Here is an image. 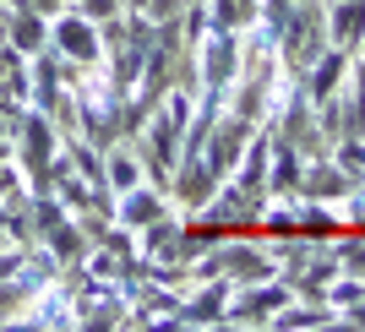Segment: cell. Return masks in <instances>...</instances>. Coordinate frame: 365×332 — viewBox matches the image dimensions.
I'll list each match as a JSON object with an SVG mask.
<instances>
[{
  "mask_svg": "<svg viewBox=\"0 0 365 332\" xmlns=\"http://www.w3.org/2000/svg\"><path fill=\"white\" fill-rule=\"evenodd\" d=\"M289 300H294V289L284 284V278L240 284L235 294H229V305H224V321H218V327H267V321H273V311H284Z\"/></svg>",
  "mask_w": 365,
  "mask_h": 332,
  "instance_id": "obj_1",
  "label": "cell"
},
{
  "mask_svg": "<svg viewBox=\"0 0 365 332\" xmlns=\"http://www.w3.org/2000/svg\"><path fill=\"white\" fill-rule=\"evenodd\" d=\"M49 49L61 55V61H71V66H98L104 61V38H98V22L93 16H82L71 6V11H55L49 16Z\"/></svg>",
  "mask_w": 365,
  "mask_h": 332,
  "instance_id": "obj_2",
  "label": "cell"
},
{
  "mask_svg": "<svg viewBox=\"0 0 365 332\" xmlns=\"http://www.w3.org/2000/svg\"><path fill=\"white\" fill-rule=\"evenodd\" d=\"M354 180H360V175H349L333 152H317V158L305 164V175H300V197L305 202H333V207H338V202L349 197Z\"/></svg>",
  "mask_w": 365,
  "mask_h": 332,
  "instance_id": "obj_3",
  "label": "cell"
},
{
  "mask_svg": "<svg viewBox=\"0 0 365 332\" xmlns=\"http://www.w3.org/2000/svg\"><path fill=\"white\" fill-rule=\"evenodd\" d=\"M349 61H354L349 49H333V44H327V49L317 55V61L305 66V76H300L305 98H311V104H322V98H333V93L344 88V76H349Z\"/></svg>",
  "mask_w": 365,
  "mask_h": 332,
  "instance_id": "obj_4",
  "label": "cell"
},
{
  "mask_svg": "<svg viewBox=\"0 0 365 332\" xmlns=\"http://www.w3.org/2000/svg\"><path fill=\"white\" fill-rule=\"evenodd\" d=\"M164 212H169V197H164V185H153V180L115 197V224H125V229H142L153 218H164Z\"/></svg>",
  "mask_w": 365,
  "mask_h": 332,
  "instance_id": "obj_5",
  "label": "cell"
},
{
  "mask_svg": "<svg viewBox=\"0 0 365 332\" xmlns=\"http://www.w3.org/2000/svg\"><path fill=\"white\" fill-rule=\"evenodd\" d=\"M327 44L360 55V44H365V0H327Z\"/></svg>",
  "mask_w": 365,
  "mask_h": 332,
  "instance_id": "obj_6",
  "label": "cell"
},
{
  "mask_svg": "<svg viewBox=\"0 0 365 332\" xmlns=\"http://www.w3.org/2000/svg\"><path fill=\"white\" fill-rule=\"evenodd\" d=\"M267 158H273V131H257L251 142H245V152H240V175H229V180L240 185L245 197H267Z\"/></svg>",
  "mask_w": 365,
  "mask_h": 332,
  "instance_id": "obj_7",
  "label": "cell"
},
{
  "mask_svg": "<svg viewBox=\"0 0 365 332\" xmlns=\"http://www.w3.org/2000/svg\"><path fill=\"white\" fill-rule=\"evenodd\" d=\"M300 175H305V164H300V147L294 142H278L273 136V158H267V197H300Z\"/></svg>",
  "mask_w": 365,
  "mask_h": 332,
  "instance_id": "obj_8",
  "label": "cell"
},
{
  "mask_svg": "<svg viewBox=\"0 0 365 332\" xmlns=\"http://www.w3.org/2000/svg\"><path fill=\"white\" fill-rule=\"evenodd\" d=\"M6 44H11L16 55H38V49H49V16L28 11V6H11V11H6Z\"/></svg>",
  "mask_w": 365,
  "mask_h": 332,
  "instance_id": "obj_9",
  "label": "cell"
},
{
  "mask_svg": "<svg viewBox=\"0 0 365 332\" xmlns=\"http://www.w3.org/2000/svg\"><path fill=\"white\" fill-rule=\"evenodd\" d=\"M38 245H44V251H49V256H55V261H61V267H76V261H82V256H88V251H93L88 229L76 224L71 212H66V218H61V224H55V229H44V234H38Z\"/></svg>",
  "mask_w": 365,
  "mask_h": 332,
  "instance_id": "obj_10",
  "label": "cell"
},
{
  "mask_svg": "<svg viewBox=\"0 0 365 332\" xmlns=\"http://www.w3.org/2000/svg\"><path fill=\"white\" fill-rule=\"evenodd\" d=\"M294 202H300V207H294V224H300L305 240H327V245H333L338 234L349 229V224H344V212H338L333 202H305V197H294Z\"/></svg>",
  "mask_w": 365,
  "mask_h": 332,
  "instance_id": "obj_11",
  "label": "cell"
},
{
  "mask_svg": "<svg viewBox=\"0 0 365 332\" xmlns=\"http://www.w3.org/2000/svg\"><path fill=\"white\" fill-rule=\"evenodd\" d=\"M262 0H207V16H213V28H229V33H245L257 22Z\"/></svg>",
  "mask_w": 365,
  "mask_h": 332,
  "instance_id": "obj_12",
  "label": "cell"
},
{
  "mask_svg": "<svg viewBox=\"0 0 365 332\" xmlns=\"http://www.w3.org/2000/svg\"><path fill=\"white\" fill-rule=\"evenodd\" d=\"M322 300H327V305H344V311H349V305H360V300H365V278H349V272H338L333 284L322 289Z\"/></svg>",
  "mask_w": 365,
  "mask_h": 332,
  "instance_id": "obj_13",
  "label": "cell"
},
{
  "mask_svg": "<svg viewBox=\"0 0 365 332\" xmlns=\"http://www.w3.org/2000/svg\"><path fill=\"white\" fill-rule=\"evenodd\" d=\"M76 11L93 16V22H109L115 11H125V0H76Z\"/></svg>",
  "mask_w": 365,
  "mask_h": 332,
  "instance_id": "obj_14",
  "label": "cell"
},
{
  "mask_svg": "<svg viewBox=\"0 0 365 332\" xmlns=\"http://www.w3.org/2000/svg\"><path fill=\"white\" fill-rule=\"evenodd\" d=\"M185 11V0H148V16L153 22H164V16H180Z\"/></svg>",
  "mask_w": 365,
  "mask_h": 332,
  "instance_id": "obj_15",
  "label": "cell"
},
{
  "mask_svg": "<svg viewBox=\"0 0 365 332\" xmlns=\"http://www.w3.org/2000/svg\"><path fill=\"white\" fill-rule=\"evenodd\" d=\"M16 6H28V11H38V16H55V11H61V0H16Z\"/></svg>",
  "mask_w": 365,
  "mask_h": 332,
  "instance_id": "obj_16",
  "label": "cell"
},
{
  "mask_svg": "<svg viewBox=\"0 0 365 332\" xmlns=\"http://www.w3.org/2000/svg\"><path fill=\"white\" fill-rule=\"evenodd\" d=\"M125 11H148V0H125Z\"/></svg>",
  "mask_w": 365,
  "mask_h": 332,
  "instance_id": "obj_17",
  "label": "cell"
},
{
  "mask_svg": "<svg viewBox=\"0 0 365 332\" xmlns=\"http://www.w3.org/2000/svg\"><path fill=\"white\" fill-rule=\"evenodd\" d=\"M0 6H16V0H0Z\"/></svg>",
  "mask_w": 365,
  "mask_h": 332,
  "instance_id": "obj_18",
  "label": "cell"
}]
</instances>
